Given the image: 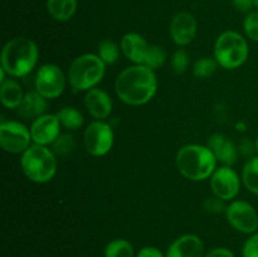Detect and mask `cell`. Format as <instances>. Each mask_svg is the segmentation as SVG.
<instances>
[{
  "label": "cell",
  "mask_w": 258,
  "mask_h": 257,
  "mask_svg": "<svg viewBox=\"0 0 258 257\" xmlns=\"http://www.w3.org/2000/svg\"><path fill=\"white\" fill-rule=\"evenodd\" d=\"M156 91L158 80L155 72L144 65L130 66L116 78L115 92L126 105H145L153 100Z\"/></svg>",
  "instance_id": "1"
},
{
  "label": "cell",
  "mask_w": 258,
  "mask_h": 257,
  "mask_svg": "<svg viewBox=\"0 0 258 257\" xmlns=\"http://www.w3.org/2000/svg\"><path fill=\"white\" fill-rule=\"evenodd\" d=\"M39 50L32 39L17 37L9 40L3 47L2 68L12 77H25L29 75L38 63Z\"/></svg>",
  "instance_id": "2"
},
{
  "label": "cell",
  "mask_w": 258,
  "mask_h": 257,
  "mask_svg": "<svg viewBox=\"0 0 258 257\" xmlns=\"http://www.w3.org/2000/svg\"><path fill=\"white\" fill-rule=\"evenodd\" d=\"M217 158L208 146L189 144L176 154V166L184 178L193 181L211 178L217 169Z\"/></svg>",
  "instance_id": "3"
},
{
  "label": "cell",
  "mask_w": 258,
  "mask_h": 257,
  "mask_svg": "<svg viewBox=\"0 0 258 257\" xmlns=\"http://www.w3.org/2000/svg\"><path fill=\"white\" fill-rule=\"evenodd\" d=\"M20 166L29 180L44 184L54 178L57 173V159L55 154L47 146L33 144L22 154Z\"/></svg>",
  "instance_id": "4"
},
{
  "label": "cell",
  "mask_w": 258,
  "mask_h": 257,
  "mask_svg": "<svg viewBox=\"0 0 258 257\" xmlns=\"http://www.w3.org/2000/svg\"><path fill=\"white\" fill-rule=\"evenodd\" d=\"M106 72V65L98 54H82L76 58L68 68L67 80L73 90L86 91L95 88Z\"/></svg>",
  "instance_id": "5"
},
{
  "label": "cell",
  "mask_w": 258,
  "mask_h": 257,
  "mask_svg": "<svg viewBox=\"0 0 258 257\" xmlns=\"http://www.w3.org/2000/svg\"><path fill=\"white\" fill-rule=\"evenodd\" d=\"M248 43L239 33L227 30L214 44V58L224 70H236L248 58Z\"/></svg>",
  "instance_id": "6"
},
{
  "label": "cell",
  "mask_w": 258,
  "mask_h": 257,
  "mask_svg": "<svg viewBox=\"0 0 258 257\" xmlns=\"http://www.w3.org/2000/svg\"><path fill=\"white\" fill-rule=\"evenodd\" d=\"M113 131L107 122L96 120L86 127L83 143L86 151L92 156H103L112 149Z\"/></svg>",
  "instance_id": "7"
},
{
  "label": "cell",
  "mask_w": 258,
  "mask_h": 257,
  "mask_svg": "<svg viewBox=\"0 0 258 257\" xmlns=\"http://www.w3.org/2000/svg\"><path fill=\"white\" fill-rule=\"evenodd\" d=\"M32 134L19 121H3L0 125V146L10 154H23L30 146Z\"/></svg>",
  "instance_id": "8"
},
{
  "label": "cell",
  "mask_w": 258,
  "mask_h": 257,
  "mask_svg": "<svg viewBox=\"0 0 258 257\" xmlns=\"http://www.w3.org/2000/svg\"><path fill=\"white\" fill-rule=\"evenodd\" d=\"M66 87V76L57 65L47 63L38 70L35 76V91L47 100L59 97Z\"/></svg>",
  "instance_id": "9"
},
{
  "label": "cell",
  "mask_w": 258,
  "mask_h": 257,
  "mask_svg": "<svg viewBox=\"0 0 258 257\" xmlns=\"http://www.w3.org/2000/svg\"><path fill=\"white\" fill-rule=\"evenodd\" d=\"M226 217L236 231L253 234L258 229V213L252 204L244 201H234L227 206Z\"/></svg>",
  "instance_id": "10"
},
{
  "label": "cell",
  "mask_w": 258,
  "mask_h": 257,
  "mask_svg": "<svg viewBox=\"0 0 258 257\" xmlns=\"http://www.w3.org/2000/svg\"><path fill=\"white\" fill-rule=\"evenodd\" d=\"M211 188L216 197L222 201H232L236 198L241 189V178L232 166L217 168L211 176Z\"/></svg>",
  "instance_id": "11"
},
{
  "label": "cell",
  "mask_w": 258,
  "mask_h": 257,
  "mask_svg": "<svg viewBox=\"0 0 258 257\" xmlns=\"http://www.w3.org/2000/svg\"><path fill=\"white\" fill-rule=\"evenodd\" d=\"M33 143L47 146L55 141L60 135V122L55 113H44L32 121L30 126Z\"/></svg>",
  "instance_id": "12"
},
{
  "label": "cell",
  "mask_w": 258,
  "mask_h": 257,
  "mask_svg": "<svg viewBox=\"0 0 258 257\" xmlns=\"http://www.w3.org/2000/svg\"><path fill=\"white\" fill-rule=\"evenodd\" d=\"M197 20L190 13H178L170 23V37L176 45H188L196 38Z\"/></svg>",
  "instance_id": "13"
},
{
  "label": "cell",
  "mask_w": 258,
  "mask_h": 257,
  "mask_svg": "<svg viewBox=\"0 0 258 257\" xmlns=\"http://www.w3.org/2000/svg\"><path fill=\"white\" fill-rule=\"evenodd\" d=\"M165 257H204L203 241L197 234H183L171 242Z\"/></svg>",
  "instance_id": "14"
},
{
  "label": "cell",
  "mask_w": 258,
  "mask_h": 257,
  "mask_svg": "<svg viewBox=\"0 0 258 257\" xmlns=\"http://www.w3.org/2000/svg\"><path fill=\"white\" fill-rule=\"evenodd\" d=\"M85 105L88 113L96 120H105L112 112V100L101 88H91L86 92Z\"/></svg>",
  "instance_id": "15"
},
{
  "label": "cell",
  "mask_w": 258,
  "mask_h": 257,
  "mask_svg": "<svg viewBox=\"0 0 258 257\" xmlns=\"http://www.w3.org/2000/svg\"><path fill=\"white\" fill-rule=\"evenodd\" d=\"M149 48L148 42L138 33H127L121 39V52L135 65H144Z\"/></svg>",
  "instance_id": "16"
},
{
  "label": "cell",
  "mask_w": 258,
  "mask_h": 257,
  "mask_svg": "<svg viewBox=\"0 0 258 257\" xmlns=\"http://www.w3.org/2000/svg\"><path fill=\"white\" fill-rule=\"evenodd\" d=\"M208 146L213 154L216 155L217 160L221 161L226 166H232L238 159V150L237 146L232 140L226 138L222 134H213L208 140Z\"/></svg>",
  "instance_id": "17"
},
{
  "label": "cell",
  "mask_w": 258,
  "mask_h": 257,
  "mask_svg": "<svg viewBox=\"0 0 258 257\" xmlns=\"http://www.w3.org/2000/svg\"><path fill=\"white\" fill-rule=\"evenodd\" d=\"M47 108V98L43 97L37 91H33V92L25 93L17 111L20 117H23L24 120H35L39 116L44 115Z\"/></svg>",
  "instance_id": "18"
},
{
  "label": "cell",
  "mask_w": 258,
  "mask_h": 257,
  "mask_svg": "<svg viewBox=\"0 0 258 257\" xmlns=\"http://www.w3.org/2000/svg\"><path fill=\"white\" fill-rule=\"evenodd\" d=\"M25 93L15 80H5L0 83V101L7 108H18L24 98Z\"/></svg>",
  "instance_id": "19"
},
{
  "label": "cell",
  "mask_w": 258,
  "mask_h": 257,
  "mask_svg": "<svg viewBox=\"0 0 258 257\" xmlns=\"http://www.w3.org/2000/svg\"><path fill=\"white\" fill-rule=\"evenodd\" d=\"M50 17L58 22H67L77 10V0H47Z\"/></svg>",
  "instance_id": "20"
},
{
  "label": "cell",
  "mask_w": 258,
  "mask_h": 257,
  "mask_svg": "<svg viewBox=\"0 0 258 257\" xmlns=\"http://www.w3.org/2000/svg\"><path fill=\"white\" fill-rule=\"evenodd\" d=\"M242 183L251 193L258 196V155L249 158L244 164Z\"/></svg>",
  "instance_id": "21"
},
{
  "label": "cell",
  "mask_w": 258,
  "mask_h": 257,
  "mask_svg": "<svg viewBox=\"0 0 258 257\" xmlns=\"http://www.w3.org/2000/svg\"><path fill=\"white\" fill-rule=\"evenodd\" d=\"M57 117L59 120L60 126L67 130H78L83 125V115L75 107H63L58 111Z\"/></svg>",
  "instance_id": "22"
},
{
  "label": "cell",
  "mask_w": 258,
  "mask_h": 257,
  "mask_svg": "<svg viewBox=\"0 0 258 257\" xmlns=\"http://www.w3.org/2000/svg\"><path fill=\"white\" fill-rule=\"evenodd\" d=\"M105 257H134L135 256V249L131 242L127 239L117 238L108 242L103 251Z\"/></svg>",
  "instance_id": "23"
},
{
  "label": "cell",
  "mask_w": 258,
  "mask_h": 257,
  "mask_svg": "<svg viewBox=\"0 0 258 257\" xmlns=\"http://www.w3.org/2000/svg\"><path fill=\"white\" fill-rule=\"evenodd\" d=\"M218 62L216 58L204 57L197 60L193 66V75L196 76L198 80H207V78L212 77L216 73L217 68H218Z\"/></svg>",
  "instance_id": "24"
},
{
  "label": "cell",
  "mask_w": 258,
  "mask_h": 257,
  "mask_svg": "<svg viewBox=\"0 0 258 257\" xmlns=\"http://www.w3.org/2000/svg\"><path fill=\"white\" fill-rule=\"evenodd\" d=\"M97 54L105 65H115L120 58V48L112 40H103L98 45Z\"/></svg>",
  "instance_id": "25"
},
{
  "label": "cell",
  "mask_w": 258,
  "mask_h": 257,
  "mask_svg": "<svg viewBox=\"0 0 258 257\" xmlns=\"http://www.w3.org/2000/svg\"><path fill=\"white\" fill-rule=\"evenodd\" d=\"M166 62V52L164 50L163 47L160 45H150L149 48L148 55H146V59L144 62V66L151 68V70H158L161 66H164V63Z\"/></svg>",
  "instance_id": "26"
},
{
  "label": "cell",
  "mask_w": 258,
  "mask_h": 257,
  "mask_svg": "<svg viewBox=\"0 0 258 257\" xmlns=\"http://www.w3.org/2000/svg\"><path fill=\"white\" fill-rule=\"evenodd\" d=\"M75 139L70 134H60L57 139H55L54 143L52 144L53 153L57 154V155L64 156L68 155L70 153H72L73 149H75Z\"/></svg>",
  "instance_id": "27"
},
{
  "label": "cell",
  "mask_w": 258,
  "mask_h": 257,
  "mask_svg": "<svg viewBox=\"0 0 258 257\" xmlns=\"http://www.w3.org/2000/svg\"><path fill=\"white\" fill-rule=\"evenodd\" d=\"M243 29L249 39L258 42V12H252L247 14L243 20Z\"/></svg>",
  "instance_id": "28"
},
{
  "label": "cell",
  "mask_w": 258,
  "mask_h": 257,
  "mask_svg": "<svg viewBox=\"0 0 258 257\" xmlns=\"http://www.w3.org/2000/svg\"><path fill=\"white\" fill-rule=\"evenodd\" d=\"M171 67L176 75H183L189 67V57L185 50L179 49L174 53L173 59H171Z\"/></svg>",
  "instance_id": "29"
},
{
  "label": "cell",
  "mask_w": 258,
  "mask_h": 257,
  "mask_svg": "<svg viewBox=\"0 0 258 257\" xmlns=\"http://www.w3.org/2000/svg\"><path fill=\"white\" fill-rule=\"evenodd\" d=\"M242 257H258V232L246 239L242 247Z\"/></svg>",
  "instance_id": "30"
},
{
  "label": "cell",
  "mask_w": 258,
  "mask_h": 257,
  "mask_svg": "<svg viewBox=\"0 0 258 257\" xmlns=\"http://www.w3.org/2000/svg\"><path fill=\"white\" fill-rule=\"evenodd\" d=\"M223 202L224 201H222L221 198L214 196L213 198H207L206 201L203 202V207L208 213L218 214V213H222V212H226L227 207L224 206Z\"/></svg>",
  "instance_id": "31"
},
{
  "label": "cell",
  "mask_w": 258,
  "mask_h": 257,
  "mask_svg": "<svg viewBox=\"0 0 258 257\" xmlns=\"http://www.w3.org/2000/svg\"><path fill=\"white\" fill-rule=\"evenodd\" d=\"M136 257H165V253L160 251L159 248L153 246L143 247L140 251L136 253Z\"/></svg>",
  "instance_id": "32"
},
{
  "label": "cell",
  "mask_w": 258,
  "mask_h": 257,
  "mask_svg": "<svg viewBox=\"0 0 258 257\" xmlns=\"http://www.w3.org/2000/svg\"><path fill=\"white\" fill-rule=\"evenodd\" d=\"M204 257H234V253L226 247H216L211 249Z\"/></svg>",
  "instance_id": "33"
},
{
  "label": "cell",
  "mask_w": 258,
  "mask_h": 257,
  "mask_svg": "<svg viewBox=\"0 0 258 257\" xmlns=\"http://www.w3.org/2000/svg\"><path fill=\"white\" fill-rule=\"evenodd\" d=\"M233 2V5L236 7V9L238 12L242 13H247L252 9L253 5V0H232Z\"/></svg>",
  "instance_id": "34"
},
{
  "label": "cell",
  "mask_w": 258,
  "mask_h": 257,
  "mask_svg": "<svg viewBox=\"0 0 258 257\" xmlns=\"http://www.w3.org/2000/svg\"><path fill=\"white\" fill-rule=\"evenodd\" d=\"M254 148H256V151L258 153V136H257V140H256V144H254Z\"/></svg>",
  "instance_id": "35"
},
{
  "label": "cell",
  "mask_w": 258,
  "mask_h": 257,
  "mask_svg": "<svg viewBox=\"0 0 258 257\" xmlns=\"http://www.w3.org/2000/svg\"><path fill=\"white\" fill-rule=\"evenodd\" d=\"M253 5H254V7L258 8V0H253Z\"/></svg>",
  "instance_id": "36"
}]
</instances>
